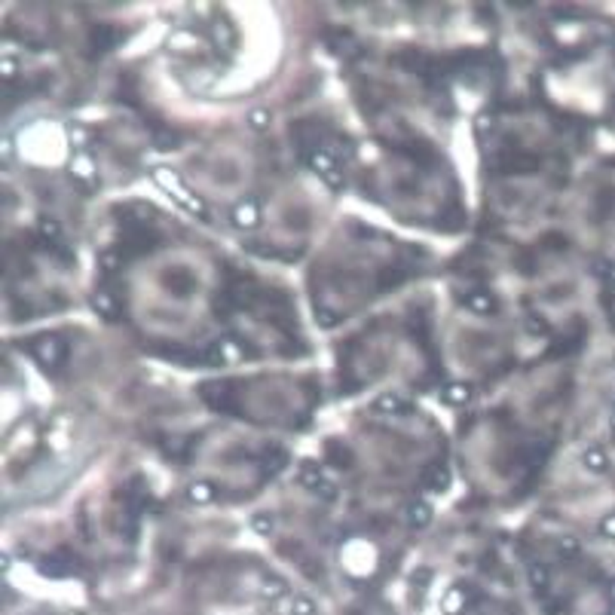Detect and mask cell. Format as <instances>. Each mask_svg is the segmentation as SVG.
Wrapping results in <instances>:
<instances>
[{
	"mask_svg": "<svg viewBox=\"0 0 615 615\" xmlns=\"http://www.w3.org/2000/svg\"><path fill=\"white\" fill-rule=\"evenodd\" d=\"M25 352L34 358V362L43 367L46 374H56L58 367L68 362V355H70L68 343L61 340V337H56V334H40V337H34V340H28Z\"/></svg>",
	"mask_w": 615,
	"mask_h": 615,
	"instance_id": "1",
	"label": "cell"
},
{
	"mask_svg": "<svg viewBox=\"0 0 615 615\" xmlns=\"http://www.w3.org/2000/svg\"><path fill=\"white\" fill-rule=\"evenodd\" d=\"M153 181H157L159 187L166 190L169 196L175 199L184 211H190L193 218H202V221H209V209H205V202H202V199H199L193 190H187V187H184V184H181V178H178L172 169H153Z\"/></svg>",
	"mask_w": 615,
	"mask_h": 615,
	"instance_id": "2",
	"label": "cell"
},
{
	"mask_svg": "<svg viewBox=\"0 0 615 615\" xmlns=\"http://www.w3.org/2000/svg\"><path fill=\"white\" fill-rule=\"evenodd\" d=\"M157 248H159V236L153 233L150 227H132V230H122V233H120V242H117V251H120L126 261L144 258V254L157 251Z\"/></svg>",
	"mask_w": 615,
	"mask_h": 615,
	"instance_id": "3",
	"label": "cell"
},
{
	"mask_svg": "<svg viewBox=\"0 0 615 615\" xmlns=\"http://www.w3.org/2000/svg\"><path fill=\"white\" fill-rule=\"evenodd\" d=\"M303 159H306V166H310V169L315 172V175H319V178L325 181V187H327V190H343V187H346L343 166L331 157V153H325V150H310Z\"/></svg>",
	"mask_w": 615,
	"mask_h": 615,
	"instance_id": "4",
	"label": "cell"
},
{
	"mask_svg": "<svg viewBox=\"0 0 615 615\" xmlns=\"http://www.w3.org/2000/svg\"><path fill=\"white\" fill-rule=\"evenodd\" d=\"M37 569L43 572V576H53V579H65V576H77L80 569H83V563H80V557L74 554L70 548H58L53 551V554L40 557Z\"/></svg>",
	"mask_w": 615,
	"mask_h": 615,
	"instance_id": "5",
	"label": "cell"
},
{
	"mask_svg": "<svg viewBox=\"0 0 615 615\" xmlns=\"http://www.w3.org/2000/svg\"><path fill=\"white\" fill-rule=\"evenodd\" d=\"M202 401L214 407L218 414H233L236 410V383L233 380H218V383H202L199 386Z\"/></svg>",
	"mask_w": 615,
	"mask_h": 615,
	"instance_id": "6",
	"label": "cell"
},
{
	"mask_svg": "<svg viewBox=\"0 0 615 615\" xmlns=\"http://www.w3.org/2000/svg\"><path fill=\"white\" fill-rule=\"evenodd\" d=\"M297 480H300V484H303L306 490H312L315 496L327 499V502L337 499V487L325 478L322 466H319V463H312V459H306V463H300V471H297Z\"/></svg>",
	"mask_w": 615,
	"mask_h": 615,
	"instance_id": "7",
	"label": "cell"
},
{
	"mask_svg": "<svg viewBox=\"0 0 615 615\" xmlns=\"http://www.w3.org/2000/svg\"><path fill=\"white\" fill-rule=\"evenodd\" d=\"M496 166H499V172H505V175H532V172H539V157L536 153L511 147L508 153H502L496 159Z\"/></svg>",
	"mask_w": 615,
	"mask_h": 615,
	"instance_id": "8",
	"label": "cell"
},
{
	"mask_svg": "<svg viewBox=\"0 0 615 615\" xmlns=\"http://www.w3.org/2000/svg\"><path fill=\"white\" fill-rule=\"evenodd\" d=\"M153 352H157L159 358H169V362H175L178 367H205L202 349H196V346L166 343V346H153Z\"/></svg>",
	"mask_w": 615,
	"mask_h": 615,
	"instance_id": "9",
	"label": "cell"
},
{
	"mask_svg": "<svg viewBox=\"0 0 615 615\" xmlns=\"http://www.w3.org/2000/svg\"><path fill=\"white\" fill-rule=\"evenodd\" d=\"M89 306H92V312L101 315L105 322H120L122 319V303H120V297L114 291H105V288L92 291L89 294Z\"/></svg>",
	"mask_w": 615,
	"mask_h": 615,
	"instance_id": "10",
	"label": "cell"
},
{
	"mask_svg": "<svg viewBox=\"0 0 615 615\" xmlns=\"http://www.w3.org/2000/svg\"><path fill=\"white\" fill-rule=\"evenodd\" d=\"M122 40V31H117L114 25H105V22H98V25H92L89 28V49H92V56H105V53H110L117 43Z\"/></svg>",
	"mask_w": 615,
	"mask_h": 615,
	"instance_id": "11",
	"label": "cell"
},
{
	"mask_svg": "<svg viewBox=\"0 0 615 615\" xmlns=\"http://www.w3.org/2000/svg\"><path fill=\"white\" fill-rule=\"evenodd\" d=\"M70 178H74L83 190H95L98 187V172H95V159L89 157V153H77L74 159H70Z\"/></svg>",
	"mask_w": 615,
	"mask_h": 615,
	"instance_id": "12",
	"label": "cell"
},
{
	"mask_svg": "<svg viewBox=\"0 0 615 615\" xmlns=\"http://www.w3.org/2000/svg\"><path fill=\"white\" fill-rule=\"evenodd\" d=\"M230 221H233V227H239V230L258 227V224H261V202L254 199V196L236 202L233 209H230Z\"/></svg>",
	"mask_w": 615,
	"mask_h": 615,
	"instance_id": "13",
	"label": "cell"
},
{
	"mask_svg": "<svg viewBox=\"0 0 615 615\" xmlns=\"http://www.w3.org/2000/svg\"><path fill=\"white\" fill-rule=\"evenodd\" d=\"M459 303H463L468 312H475V315H493L499 310L496 297L490 291H484V288H468L463 297H459Z\"/></svg>",
	"mask_w": 615,
	"mask_h": 615,
	"instance_id": "14",
	"label": "cell"
},
{
	"mask_svg": "<svg viewBox=\"0 0 615 615\" xmlns=\"http://www.w3.org/2000/svg\"><path fill=\"white\" fill-rule=\"evenodd\" d=\"M322 456H325V463H327V466H331V468H340V471L352 468V463H355V453H352V450L343 444V441H337V438L325 441V447H322Z\"/></svg>",
	"mask_w": 615,
	"mask_h": 615,
	"instance_id": "15",
	"label": "cell"
},
{
	"mask_svg": "<svg viewBox=\"0 0 615 615\" xmlns=\"http://www.w3.org/2000/svg\"><path fill=\"white\" fill-rule=\"evenodd\" d=\"M471 591L466 588V585H453V588H447V594H444V600H441V609H444V615H466L468 609H471Z\"/></svg>",
	"mask_w": 615,
	"mask_h": 615,
	"instance_id": "16",
	"label": "cell"
},
{
	"mask_svg": "<svg viewBox=\"0 0 615 615\" xmlns=\"http://www.w3.org/2000/svg\"><path fill=\"white\" fill-rule=\"evenodd\" d=\"M325 40L331 43V53L340 56V58H355L358 53H362V46H358V40L349 34V31L337 28V31H327Z\"/></svg>",
	"mask_w": 615,
	"mask_h": 615,
	"instance_id": "17",
	"label": "cell"
},
{
	"mask_svg": "<svg viewBox=\"0 0 615 615\" xmlns=\"http://www.w3.org/2000/svg\"><path fill=\"white\" fill-rule=\"evenodd\" d=\"M419 484H423L426 490H432V493H444V490L450 487V471L444 463H429L423 468V475H419Z\"/></svg>",
	"mask_w": 615,
	"mask_h": 615,
	"instance_id": "18",
	"label": "cell"
},
{
	"mask_svg": "<svg viewBox=\"0 0 615 615\" xmlns=\"http://www.w3.org/2000/svg\"><path fill=\"white\" fill-rule=\"evenodd\" d=\"M527 582H530V588L536 591V594H545V591L551 588V572H548L545 563L530 560V563H527Z\"/></svg>",
	"mask_w": 615,
	"mask_h": 615,
	"instance_id": "19",
	"label": "cell"
},
{
	"mask_svg": "<svg viewBox=\"0 0 615 615\" xmlns=\"http://www.w3.org/2000/svg\"><path fill=\"white\" fill-rule=\"evenodd\" d=\"M187 499L193 505H211V502L218 499V487H214L211 480H193L187 487Z\"/></svg>",
	"mask_w": 615,
	"mask_h": 615,
	"instance_id": "20",
	"label": "cell"
},
{
	"mask_svg": "<svg viewBox=\"0 0 615 615\" xmlns=\"http://www.w3.org/2000/svg\"><path fill=\"white\" fill-rule=\"evenodd\" d=\"M407 524L414 530H423L432 524V505L429 502H410L407 505Z\"/></svg>",
	"mask_w": 615,
	"mask_h": 615,
	"instance_id": "21",
	"label": "cell"
},
{
	"mask_svg": "<svg viewBox=\"0 0 615 615\" xmlns=\"http://www.w3.org/2000/svg\"><path fill=\"white\" fill-rule=\"evenodd\" d=\"M374 410H377V414H386V416H401L404 414V401L395 392H383L374 401Z\"/></svg>",
	"mask_w": 615,
	"mask_h": 615,
	"instance_id": "22",
	"label": "cell"
},
{
	"mask_svg": "<svg viewBox=\"0 0 615 615\" xmlns=\"http://www.w3.org/2000/svg\"><path fill=\"white\" fill-rule=\"evenodd\" d=\"M288 466V453L285 450H270V453L263 456V463H261V471H263V478H273V475H279V471Z\"/></svg>",
	"mask_w": 615,
	"mask_h": 615,
	"instance_id": "23",
	"label": "cell"
},
{
	"mask_svg": "<svg viewBox=\"0 0 615 615\" xmlns=\"http://www.w3.org/2000/svg\"><path fill=\"white\" fill-rule=\"evenodd\" d=\"M554 551H557V557H560L563 563H569V560H576V557L582 554V542H579L576 536H557Z\"/></svg>",
	"mask_w": 615,
	"mask_h": 615,
	"instance_id": "24",
	"label": "cell"
},
{
	"mask_svg": "<svg viewBox=\"0 0 615 615\" xmlns=\"http://www.w3.org/2000/svg\"><path fill=\"white\" fill-rule=\"evenodd\" d=\"M37 236H40V242H46V245H56V242H61V224L56 221V218H40L37 221Z\"/></svg>",
	"mask_w": 615,
	"mask_h": 615,
	"instance_id": "25",
	"label": "cell"
},
{
	"mask_svg": "<svg viewBox=\"0 0 615 615\" xmlns=\"http://www.w3.org/2000/svg\"><path fill=\"white\" fill-rule=\"evenodd\" d=\"M153 144L159 150H175V147H181V135L169 126H153Z\"/></svg>",
	"mask_w": 615,
	"mask_h": 615,
	"instance_id": "26",
	"label": "cell"
},
{
	"mask_svg": "<svg viewBox=\"0 0 615 615\" xmlns=\"http://www.w3.org/2000/svg\"><path fill=\"white\" fill-rule=\"evenodd\" d=\"M471 395H475V389H471L468 383H450L444 389V401L447 404H468Z\"/></svg>",
	"mask_w": 615,
	"mask_h": 615,
	"instance_id": "27",
	"label": "cell"
},
{
	"mask_svg": "<svg viewBox=\"0 0 615 615\" xmlns=\"http://www.w3.org/2000/svg\"><path fill=\"white\" fill-rule=\"evenodd\" d=\"M261 594H263L266 600H279V597H285V594H288V585H285V579H279V576H263Z\"/></svg>",
	"mask_w": 615,
	"mask_h": 615,
	"instance_id": "28",
	"label": "cell"
},
{
	"mask_svg": "<svg viewBox=\"0 0 615 615\" xmlns=\"http://www.w3.org/2000/svg\"><path fill=\"white\" fill-rule=\"evenodd\" d=\"M582 463H585L588 471H597V475H600V471H606V468H609V456L603 453L600 447H588V450H585V456H582Z\"/></svg>",
	"mask_w": 615,
	"mask_h": 615,
	"instance_id": "29",
	"label": "cell"
},
{
	"mask_svg": "<svg viewBox=\"0 0 615 615\" xmlns=\"http://www.w3.org/2000/svg\"><path fill=\"white\" fill-rule=\"evenodd\" d=\"M211 37H214V43H218L221 49H233V28H230V22H224V19H218V22L211 25Z\"/></svg>",
	"mask_w": 615,
	"mask_h": 615,
	"instance_id": "30",
	"label": "cell"
},
{
	"mask_svg": "<svg viewBox=\"0 0 615 615\" xmlns=\"http://www.w3.org/2000/svg\"><path fill=\"white\" fill-rule=\"evenodd\" d=\"M166 282H169V288L175 291L178 297H184V294H190V291H193V279H190V273H184V270L169 273V275H166Z\"/></svg>",
	"mask_w": 615,
	"mask_h": 615,
	"instance_id": "31",
	"label": "cell"
},
{
	"mask_svg": "<svg viewBox=\"0 0 615 615\" xmlns=\"http://www.w3.org/2000/svg\"><path fill=\"white\" fill-rule=\"evenodd\" d=\"M251 530L258 532V536H273L275 532V517L270 511H258V515L251 517Z\"/></svg>",
	"mask_w": 615,
	"mask_h": 615,
	"instance_id": "32",
	"label": "cell"
},
{
	"mask_svg": "<svg viewBox=\"0 0 615 615\" xmlns=\"http://www.w3.org/2000/svg\"><path fill=\"white\" fill-rule=\"evenodd\" d=\"M524 327H527L532 337H548V334H551V325L545 322V315H539V312H527Z\"/></svg>",
	"mask_w": 615,
	"mask_h": 615,
	"instance_id": "33",
	"label": "cell"
},
{
	"mask_svg": "<svg viewBox=\"0 0 615 615\" xmlns=\"http://www.w3.org/2000/svg\"><path fill=\"white\" fill-rule=\"evenodd\" d=\"M98 263H101V270H105V273H120L122 263H126V258H122V254L114 248V251H101Z\"/></svg>",
	"mask_w": 615,
	"mask_h": 615,
	"instance_id": "34",
	"label": "cell"
},
{
	"mask_svg": "<svg viewBox=\"0 0 615 615\" xmlns=\"http://www.w3.org/2000/svg\"><path fill=\"white\" fill-rule=\"evenodd\" d=\"M248 126H251L254 132H263V129H270V110H263V107H254L251 114H248Z\"/></svg>",
	"mask_w": 615,
	"mask_h": 615,
	"instance_id": "35",
	"label": "cell"
},
{
	"mask_svg": "<svg viewBox=\"0 0 615 615\" xmlns=\"http://www.w3.org/2000/svg\"><path fill=\"white\" fill-rule=\"evenodd\" d=\"M288 612H291V615H315V600H310V597H294Z\"/></svg>",
	"mask_w": 615,
	"mask_h": 615,
	"instance_id": "36",
	"label": "cell"
},
{
	"mask_svg": "<svg viewBox=\"0 0 615 615\" xmlns=\"http://www.w3.org/2000/svg\"><path fill=\"white\" fill-rule=\"evenodd\" d=\"M404 275H407L404 270H398V266H389V270L380 273V288H392V285H398V282L404 279Z\"/></svg>",
	"mask_w": 615,
	"mask_h": 615,
	"instance_id": "37",
	"label": "cell"
},
{
	"mask_svg": "<svg viewBox=\"0 0 615 615\" xmlns=\"http://www.w3.org/2000/svg\"><path fill=\"white\" fill-rule=\"evenodd\" d=\"M193 43H196V37H193L190 31H181V34H175V37L169 40V46H172V49H190Z\"/></svg>",
	"mask_w": 615,
	"mask_h": 615,
	"instance_id": "38",
	"label": "cell"
},
{
	"mask_svg": "<svg viewBox=\"0 0 615 615\" xmlns=\"http://www.w3.org/2000/svg\"><path fill=\"white\" fill-rule=\"evenodd\" d=\"M362 615H392V606H389V603H367V606L362 609Z\"/></svg>",
	"mask_w": 615,
	"mask_h": 615,
	"instance_id": "39",
	"label": "cell"
},
{
	"mask_svg": "<svg viewBox=\"0 0 615 615\" xmlns=\"http://www.w3.org/2000/svg\"><path fill=\"white\" fill-rule=\"evenodd\" d=\"M337 322H340V315L331 312V310H322V306H319V325H322V327H331V325H337Z\"/></svg>",
	"mask_w": 615,
	"mask_h": 615,
	"instance_id": "40",
	"label": "cell"
},
{
	"mask_svg": "<svg viewBox=\"0 0 615 615\" xmlns=\"http://www.w3.org/2000/svg\"><path fill=\"white\" fill-rule=\"evenodd\" d=\"M70 141H74V147H86V129L83 126H74V129H70Z\"/></svg>",
	"mask_w": 615,
	"mask_h": 615,
	"instance_id": "41",
	"label": "cell"
},
{
	"mask_svg": "<svg viewBox=\"0 0 615 615\" xmlns=\"http://www.w3.org/2000/svg\"><path fill=\"white\" fill-rule=\"evenodd\" d=\"M600 530L606 532V536H612L615 539V515H609V517H603L600 520Z\"/></svg>",
	"mask_w": 615,
	"mask_h": 615,
	"instance_id": "42",
	"label": "cell"
},
{
	"mask_svg": "<svg viewBox=\"0 0 615 615\" xmlns=\"http://www.w3.org/2000/svg\"><path fill=\"white\" fill-rule=\"evenodd\" d=\"M490 129H493V117H490V114H480V117H478V132H484V135H487Z\"/></svg>",
	"mask_w": 615,
	"mask_h": 615,
	"instance_id": "43",
	"label": "cell"
},
{
	"mask_svg": "<svg viewBox=\"0 0 615 615\" xmlns=\"http://www.w3.org/2000/svg\"><path fill=\"white\" fill-rule=\"evenodd\" d=\"M432 579V572L429 569H419V572H414V582H416V588H426V582Z\"/></svg>",
	"mask_w": 615,
	"mask_h": 615,
	"instance_id": "44",
	"label": "cell"
},
{
	"mask_svg": "<svg viewBox=\"0 0 615 615\" xmlns=\"http://www.w3.org/2000/svg\"><path fill=\"white\" fill-rule=\"evenodd\" d=\"M603 275H606L609 282H615V263H612V261H606V263H603Z\"/></svg>",
	"mask_w": 615,
	"mask_h": 615,
	"instance_id": "45",
	"label": "cell"
},
{
	"mask_svg": "<svg viewBox=\"0 0 615 615\" xmlns=\"http://www.w3.org/2000/svg\"><path fill=\"white\" fill-rule=\"evenodd\" d=\"M609 597H612V603H615V579L609 582Z\"/></svg>",
	"mask_w": 615,
	"mask_h": 615,
	"instance_id": "46",
	"label": "cell"
},
{
	"mask_svg": "<svg viewBox=\"0 0 615 615\" xmlns=\"http://www.w3.org/2000/svg\"><path fill=\"white\" fill-rule=\"evenodd\" d=\"M606 615H615V603H612V609H609V612H606Z\"/></svg>",
	"mask_w": 615,
	"mask_h": 615,
	"instance_id": "47",
	"label": "cell"
},
{
	"mask_svg": "<svg viewBox=\"0 0 615 615\" xmlns=\"http://www.w3.org/2000/svg\"><path fill=\"white\" fill-rule=\"evenodd\" d=\"M612 432H615V414H612Z\"/></svg>",
	"mask_w": 615,
	"mask_h": 615,
	"instance_id": "48",
	"label": "cell"
}]
</instances>
